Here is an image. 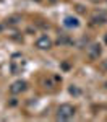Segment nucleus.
Returning a JSON list of instances; mask_svg holds the SVG:
<instances>
[{
    "label": "nucleus",
    "instance_id": "f257e3e1",
    "mask_svg": "<svg viewBox=\"0 0 107 122\" xmlns=\"http://www.w3.org/2000/svg\"><path fill=\"white\" fill-rule=\"evenodd\" d=\"M75 114H76V109H75V106H71V104H60L57 109V119L58 121H70V119H73L75 117Z\"/></svg>",
    "mask_w": 107,
    "mask_h": 122
},
{
    "label": "nucleus",
    "instance_id": "39448f33",
    "mask_svg": "<svg viewBox=\"0 0 107 122\" xmlns=\"http://www.w3.org/2000/svg\"><path fill=\"white\" fill-rule=\"evenodd\" d=\"M91 21H93V25H106L107 23V15L104 11H96V13H93Z\"/></svg>",
    "mask_w": 107,
    "mask_h": 122
},
{
    "label": "nucleus",
    "instance_id": "ddd939ff",
    "mask_svg": "<svg viewBox=\"0 0 107 122\" xmlns=\"http://www.w3.org/2000/svg\"><path fill=\"white\" fill-rule=\"evenodd\" d=\"M93 2H94V3H97V2H101V0H93Z\"/></svg>",
    "mask_w": 107,
    "mask_h": 122
},
{
    "label": "nucleus",
    "instance_id": "7ed1b4c3",
    "mask_svg": "<svg viewBox=\"0 0 107 122\" xmlns=\"http://www.w3.org/2000/svg\"><path fill=\"white\" fill-rule=\"evenodd\" d=\"M26 90H28V83L24 80H16L15 83L10 85V94H13V96L21 94L23 91H26Z\"/></svg>",
    "mask_w": 107,
    "mask_h": 122
},
{
    "label": "nucleus",
    "instance_id": "1a4fd4ad",
    "mask_svg": "<svg viewBox=\"0 0 107 122\" xmlns=\"http://www.w3.org/2000/svg\"><path fill=\"white\" fill-rule=\"evenodd\" d=\"M68 91H70V94H75V96H78V94L81 93V91H79V88H78V86H75V85H71Z\"/></svg>",
    "mask_w": 107,
    "mask_h": 122
},
{
    "label": "nucleus",
    "instance_id": "2eb2a0df",
    "mask_svg": "<svg viewBox=\"0 0 107 122\" xmlns=\"http://www.w3.org/2000/svg\"><path fill=\"white\" fill-rule=\"evenodd\" d=\"M106 42H107V36H106Z\"/></svg>",
    "mask_w": 107,
    "mask_h": 122
},
{
    "label": "nucleus",
    "instance_id": "6e6552de",
    "mask_svg": "<svg viewBox=\"0 0 107 122\" xmlns=\"http://www.w3.org/2000/svg\"><path fill=\"white\" fill-rule=\"evenodd\" d=\"M58 44H60V46H67V44H71V39H70V36H68V34L62 33V34H58Z\"/></svg>",
    "mask_w": 107,
    "mask_h": 122
},
{
    "label": "nucleus",
    "instance_id": "0eeeda50",
    "mask_svg": "<svg viewBox=\"0 0 107 122\" xmlns=\"http://www.w3.org/2000/svg\"><path fill=\"white\" fill-rule=\"evenodd\" d=\"M19 21H21V15H11V16H8V18L5 20V25L16 26V25H19Z\"/></svg>",
    "mask_w": 107,
    "mask_h": 122
},
{
    "label": "nucleus",
    "instance_id": "dca6fc26",
    "mask_svg": "<svg viewBox=\"0 0 107 122\" xmlns=\"http://www.w3.org/2000/svg\"><path fill=\"white\" fill-rule=\"evenodd\" d=\"M37 2H39V0H37Z\"/></svg>",
    "mask_w": 107,
    "mask_h": 122
},
{
    "label": "nucleus",
    "instance_id": "9b49d317",
    "mask_svg": "<svg viewBox=\"0 0 107 122\" xmlns=\"http://www.w3.org/2000/svg\"><path fill=\"white\" fill-rule=\"evenodd\" d=\"M10 106H16V99H15V98H11V101H10Z\"/></svg>",
    "mask_w": 107,
    "mask_h": 122
},
{
    "label": "nucleus",
    "instance_id": "f03ea898",
    "mask_svg": "<svg viewBox=\"0 0 107 122\" xmlns=\"http://www.w3.org/2000/svg\"><path fill=\"white\" fill-rule=\"evenodd\" d=\"M34 46L37 47L39 51H49V49H52L54 46V42H52V39L46 36V34H42V36H39L36 39V42H34Z\"/></svg>",
    "mask_w": 107,
    "mask_h": 122
},
{
    "label": "nucleus",
    "instance_id": "f8f14e48",
    "mask_svg": "<svg viewBox=\"0 0 107 122\" xmlns=\"http://www.w3.org/2000/svg\"><path fill=\"white\" fill-rule=\"evenodd\" d=\"M49 2H52V3H55V2H57V0H49Z\"/></svg>",
    "mask_w": 107,
    "mask_h": 122
},
{
    "label": "nucleus",
    "instance_id": "423d86ee",
    "mask_svg": "<svg viewBox=\"0 0 107 122\" xmlns=\"http://www.w3.org/2000/svg\"><path fill=\"white\" fill-rule=\"evenodd\" d=\"M63 26H65V28H78V26H79V21H78V18H75V16H65V18H63Z\"/></svg>",
    "mask_w": 107,
    "mask_h": 122
},
{
    "label": "nucleus",
    "instance_id": "20e7f679",
    "mask_svg": "<svg viewBox=\"0 0 107 122\" xmlns=\"http://www.w3.org/2000/svg\"><path fill=\"white\" fill-rule=\"evenodd\" d=\"M101 52H102V49H101V44H97V42H91V44L86 47V54L91 60L99 59V57H101Z\"/></svg>",
    "mask_w": 107,
    "mask_h": 122
},
{
    "label": "nucleus",
    "instance_id": "4468645a",
    "mask_svg": "<svg viewBox=\"0 0 107 122\" xmlns=\"http://www.w3.org/2000/svg\"><path fill=\"white\" fill-rule=\"evenodd\" d=\"M2 29H3V25H0V31H2Z\"/></svg>",
    "mask_w": 107,
    "mask_h": 122
},
{
    "label": "nucleus",
    "instance_id": "9d476101",
    "mask_svg": "<svg viewBox=\"0 0 107 122\" xmlns=\"http://www.w3.org/2000/svg\"><path fill=\"white\" fill-rule=\"evenodd\" d=\"M76 11L78 13H84V8H83L81 5H76Z\"/></svg>",
    "mask_w": 107,
    "mask_h": 122
}]
</instances>
